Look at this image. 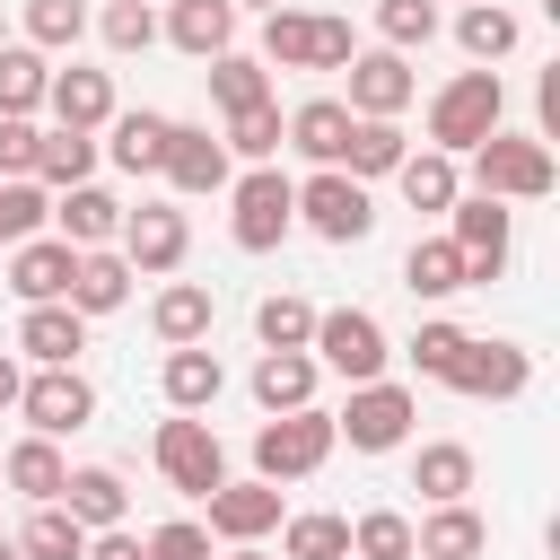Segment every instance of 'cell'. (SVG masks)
Wrapping results in <instances>:
<instances>
[{
    "instance_id": "1",
    "label": "cell",
    "mask_w": 560,
    "mask_h": 560,
    "mask_svg": "<svg viewBox=\"0 0 560 560\" xmlns=\"http://www.w3.org/2000/svg\"><path fill=\"white\" fill-rule=\"evenodd\" d=\"M508 122V88H499V70L490 61H472V70H455L438 96H429V149H446V158H464L472 140H490Z\"/></svg>"
},
{
    "instance_id": "2",
    "label": "cell",
    "mask_w": 560,
    "mask_h": 560,
    "mask_svg": "<svg viewBox=\"0 0 560 560\" xmlns=\"http://www.w3.org/2000/svg\"><path fill=\"white\" fill-rule=\"evenodd\" d=\"M472 158V192H490V201H542L551 184H560V166H551V140H534V131H490V140H472L464 149Z\"/></svg>"
},
{
    "instance_id": "3",
    "label": "cell",
    "mask_w": 560,
    "mask_h": 560,
    "mask_svg": "<svg viewBox=\"0 0 560 560\" xmlns=\"http://www.w3.org/2000/svg\"><path fill=\"white\" fill-rule=\"evenodd\" d=\"M359 44H350V18L332 9H262V70H341Z\"/></svg>"
},
{
    "instance_id": "4",
    "label": "cell",
    "mask_w": 560,
    "mask_h": 560,
    "mask_svg": "<svg viewBox=\"0 0 560 560\" xmlns=\"http://www.w3.org/2000/svg\"><path fill=\"white\" fill-rule=\"evenodd\" d=\"M341 438H332V411H262V429H254V481H306V472H324V455H332Z\"/></svg>"
},
{
    "instance_id": "5",
    "label": "cell",
    "mask_w": 560,
    "mask_h": 560,
    "mask_svg": "<svg viewBox=\"0 0 560 560\" xmlns=\"http://www.w3.org/2000/svg\"><path fill=\"white\" fill-rule=\"evenodd\" d=\"M289 228H298V184H289L280 166H245V175L228 184V236H236L245 254H271Z\"/></svg>"
},
{
    "instance_id": "6",
    "label": "cell",
    "mask_w": 560,
    "mask_h": 560,
    "mask_svg": "<svg viewBox=\"0 0 560 560\" xmlns=\"http://www.w3.org/2000/svg\"><path fill=\"white\" fill-rule=\"evenodd\" d=\"M446 236H455V254H464V280L490 289V280L508 271V254H516V210L490 201V192H455V201H446Z\"/></svg>"
},
{
    "instance_id": "7",
    "label": "cell",
    "mask_w": 560,
    "mask_h": 560,
    "mask_svg": "<svg viewBox=\"0 0 560 560\" xmlns=\"http://www.w3.org/2000/svg\"><path fill=\"white\" fill-rule=\"evenodd\" d=\"M306 350H315V368H332V376H350V385L385 376V359H394V341H385V324H376L368 306H315Z\"/></svg>"
},
{
    "instance_id": "8",
    "label": "cell",
    "mask_w": 560,
    "mask_h": 560,
    "mask_svg": "<svg viewBox=\"0 0 560 560\" xmlns=\"http://www.w3.org/2000/svg\"><path fill=\"white\" fill-rule=\"evenodd\" d=\"M411 420H420L411 385L368 376V385H350V402L332 411V438H350V455H394V446L411 438Z\"/></svg>"
},
{
    "instance_id": "9",
    "label": "cell",
    "mask_w": 560,
    "mask_h": 560,
    "mask_svg": "<svg viewBox=\"0 0 560 560\" xmlns=\"http://www.w3.org/2000/svg\"><path fill=\"white\" fill-rule=\"evenodd\" d=\"M149 455H158L166 490H184V499H210V490L228 481V446H219V429H210L201 411H175V420H158Z\"/></svg>"
},
{
    "instance_id": "10",
    "label": "cell",
    "mask_w": 560,
    "mask_h": 560,
    "mask_svg": "<svg viewBox=\"0 0 560 560\" xmlns=\"http://www.w3.org/2000/svg\"><path fill=\"white\" fill-rule=\"evenodd\" d=\"M298 228H315L324 245H359V236H376V201H368L359 175L315 166V175L298 184Z\"/></svg>"
},
{
    "instance_id": "11",
    "label": "cell",
    "mask_w": 560,
    "mask_h": 560,
    "mask_svg": "<svg viewBox=\"0 0 560 560\" xmlns=\"http://www.w3.org/2000/svg\"><path fill=\"white\" fill-rule=\"evenodd\" d=\"M122 262L140 271V280H166V271H184V254H192V219L175 210V201H140V210H122Z\"/></svg>"
},
{
    "instance_id": "12",
    "label": "cell",
    "mask_w": 560,
    "mask_h": 560,
    "mask_svg": "<svg viewBox=\"0 0 560 560\" xmlns=\"http://www.w3.org/2000/svg\"><path fill=\"white\" fill-rule=\"evenodd\" d=\"M438 385H455L464 402H516V394L534 385V350H516V341H481V332H472Z\"/></svg>"
},
{
    "instance_id": "13",
    "label": "cell",
    "mask_w": 560,
    "mask_h": 560,
    "mask_svg": "<svg viewBox=\"0 0 560 560\" xmlns=\"http://www.w3.org/2000/svg\"><path fill=\"white\" fill-rule=\"evenodd\" d=\"M18 411H26L35 438H79V429L96 420V385H88L79 368H35V376L18 385Z\"/></svg>"
},
{
    "instance_id": "14",
    "label": "cell",
    "mask_w": 560,
    "mask_h": 560,
    "mask_svg": "<svg viewBox=\"0 0 560 560\" xmlns=\"http://www.w3.org/2000/svg\"><path fill=\"white\" fill-rule=\"evenodd\" d=\"M184 201H201V192H228L236 184V158H228V140L210 131V122H175L166 131V166H158Z\"/></svg>"
},
{
    "instance_id": "15",
    "label": "cell",
    "mask_w": 560,
    "mask_h": 560,
    "mask_svg": "<svg viewBox=\"0 0 560 560\" xmlns=\"http://www.w3.org/2000/svg\"><path fill=\"white\" fill-rule=\"evenodd\" d=\"M26 368H79V350H88V315L70 306V298H44V306H26L18 315V341H9Z\"/></svg>"
},
{
    "instance_id": "16",
    "label": "cell",
    "mask_w": 560,
    "mask_h": 560,
    "mask_svg": "<svg viewBox=\"0 0 560 560\" xmlns=\"http://www.w3.org/2000/svg\"><path fill=\"white\" fill-rule=\"evenodd\" d=\"M236 0H166V18H158V44H175L184 61H219V52H236Z\"/></svg>"
},
{
    "instance_id": "17",
    "label": "cell",
    "mask_w": 560,
    "mask_h": 560,
    "mask_svg": "<svg viewBox=\"0 0 560 560\" xmlns=\"http://www.w3.org/2000/svg\"><path fill=\"white\" fill-rule=\"evenodd\" d=\"M341 70H350V96H341L350 114H394V122H402V105H411V88H420V79H411V52H385V44H376V52H350Z\"/></svg>"
},
{
    "instance_id": "18",
    "label": "cell",
    "mask_w": 560,
    "mask_h": 560,
    "mask_svg": "<svg viewBox=\"0 0 560 560\" xmlns=\"http://www.w3.org/2000/svg\"><path fill=\"white\" fill-rule=\"evenodd\" d=\"M70 271H79V245H61L52 228H44V236H26V245H9V289H18V306L70 298Z\"/></svg>"
},
{
    "instance_id": "19",
    "label": "cell",
    "mask_w": 560,
    "mask_h": 560,
    "mask_svg": "<svg viewBox=\"0 0 560 560\" xmlns=\"http://www.w3.org/2000/svg\"><path fill=\"white\" fill-rule=\"evenodd\" d=\"M201 508H210V534L219 542H262L280 525V481H219Z\"/></svg>"
},
{
    "instance_id": "20",
    "label": "cell",
    "mask_w": 560,
    "mask_h": 560,
    "mask_svg": "<svg viewBox=\"0 0 560 560\" xmlns=\"http://www.w3.org/2000/svg\"><path fill=\"white\" fill-rule=\"evenodd\" d=\"M52 236H61V245H79V254H88V245H114V236H122V201L88 175V184L52 192Z\"/></svg>"
},
{
    "instance_id": "21",
    "label": "cell",
    "mask_w": 560,
    "mask_h": 560,
    "mask_svg": "<svg viewBox=\"0 0 560 560\" xmlns=\"http://www.w3.org/2000/svg\"><path fill=\"white\" fill-rule=\"evenodd\" d=\"M411 551H420V560H481V551H490V525H481L472 499H438V508L411 525Z\"/></svg>"
},
{
    "instance_id": "22",
    "label": "cell",
    "mask_w": 560,
    "mask_h": 560,
    "mask_svg": "<svg viewBox=\"0 0 560 560\" xmlns=\"http://www.w3.org/2000/svg\"><path fill=\"white\" fill-rule=\"evenodd\" d=\"M44 105H52V122L61 131H105L114 122V70H52V88H44Z\"/></svg>"
},
{
    "instance_id": "23",
    "label": "cell",
    "mask_w": 560,
    "mask_h": 560,
    "mask_svg": "<svg viewBox=\"0 0 560 560\" xmlns=\"http://www.w3.org/2000/svg\"><path fill=\"white\" fill-rule=\"evenodd\" d=\"M166 131H175V114H158V105H140V114H122L114 105V122H105V158L122 166V175H158L166 166Z\"/></svg>"
},
{
    "instance_id": "24",
    "label": "cell",
    "mask_w": 560,
    "mask_h": 560,
    "mask_svg": "<svg viewBox=\"0 0 560 560\" xmlns=\"http://www.w3.org/2000/svg\"><path fill=\"white\" fill-rule=\"evenodd\" d=\"M158 394H166V411H210V402L228 394V368H219V350H210V341H184V350H166V368H158Z\"/></svg>"
},
{
    "instance_id": "25",
    "label": "cell",
    "mask_w": 560,
    "mask_h": 560,
    "mask_svg": "<svg viewBox=\"0 0 560 560\" xmlns=\"http://www.w3.org/2000/svg\"><path fill=\"white\" fill-rule=\"evenodd\" d=\"M210 324H219V298H210L201 280H166V289L149 298V332H158L166 350H184V341H210Z\"/></svg>"
},
{
    "instance_id": "26",
    "label": "cell",
    "mask_w": 560,
    "mask_h": 560,
    "mask_svg": "<svg viewBox=\"0 0 560 560\" xmlns=\"http://www.w3.org/2000/svg\"><path fill=\"white\" fill-rule=\"evenodd\" d=\"M315 376H324V368H315V350H262L245 385H254V402H262V411H306V402H315Z\"/></svg>"
},
{
    "instance_id": "27",
    "label": "cell",
    "mask_w": 560,
    "mask_h": 560,
    "mask_svg": "<svg viewBox=\"0 0 560 560\" xmlns=\"http://www.w3.org/2000/svg\"><path fill=\"white\" fill-rule=\"evenodd\" d=\"M350 105L341 96H306L298 114H289V140L280 149H298V158H315V166H341V140H350Z\"/></svg>"
},
{
    "instance_id": "28",
    "label": "cell",
    "mask_w": 560,
    "mask_h": 560,
    "mask_svg": "<svg viewBox=\"0 0 560 560\" xmlns=\"http://www.w3.org/2000/svg\"><path fill=\"white\" fill-rule=\"evenodd\" d=\"M402 158H411V140H402V122H394V114H359V122H350V140H341V175H359V184L394 175Z\"/></svg>"
},
{
    "instance_id": "29",
    "label": "cell",
    "mask_w": 560,
    "mask_h": 560,
    "mask_svg": "<svg viewBox=\"0 0 560 560\" xmlns=\"http://www.w3.org/2000/svg\"><path fill=\"white\" fill-rule=\"evenodd\" d=\"M131 280H140V271L122 262V245H88L79 271H70V306H79V315H114V306L131 298Z\"/></svg>"
},
{
    "instance_id": "30",
    "label": "cell",
    "mask_w": 560,
    "mask_h": 560,
    "mask_svg": "<svg viewBox=\"0 0 560 560\" xmlns=\"http://www.w3.org/2000/svg\"><path fill=\"white\" fill-rule=\"evenodd\" d=\"M0 481H9L18 499H35V508H44V499H61V481H70V464H61V438H35V429H26V438L0 455Z\"/></svg>"
},
{
    "instance_id": "31",
    "label": "cell",
    "mask_w": 560,
    "mask_h": 560,
    "mask_svg": "<svg viewBox=\"0 0 560 560\" xmlns=\"http://www.w3.org/2000/svg\"><path fill=\"white\" fill-rule=\"evenodd\" d=\"M455 44H464V61H508L525 44V18L508 0H464L455 9Z\"/></svg>"
},
{
    "instance_id": "32",
    "label": "cell",
    "mask_w": 560,
    "mask_h": 560,
    "mask_svg": "<svg viewBox=\"0 0 560 560\" xmlns=\"http://www.w3.org/2000/svg\"><path fill=\"white\" fill-rule=\"evenodd\" d=\"M402 289H411V298H429V306H438V298H455V289H472V280H464V254H455V236H446V228H438V236H411V254H402Z\"/></svg>"
},
{
    "instance_id": "33",
    "label": "cell",
    "mask_w": 560,
    "mask_h": 560,
    "mask_svg": "<svg viewBox=\"0 0 560 560\" xmlns=\"http://www.w3.org/2000/svg\"><path fill=\"white\" fill-rule=\"evenodd\" d=\"M61 508L96 534V525H122V516H131V490H122V472H114V464H79V472L61 481Z\"/></svg>"
},
{
    "instance_id": "34",
    "label": "cell",
    "mask_w": 560,
    "mask_h": 560,
    "mask_svg": "<svg viewBox=\"0 0 560 560\" xmlns=\"http://www.w3.org/2000/svg\"><path fill=\"white\" fill-rule=\"evenodd\" d=\"M411 490L438 508V499H472V446L464 438H429L420 455H411Z\"/></svg>"
},
{
    "instance_id": "35",
    "label": "cell",
    "mask_w": 560,
    "mask_h": 560,
    "mask_svg": "<svg viewBox=\"0 0 560 560\" xmlns=\"http://www.w3.org/2000/svg\"><path fill=\"white\" fill-rule=\"evenodd\" d=\"M201 79H210L219 122H228V114H245V105H271V70H262V52H219Z\"/></svg>"
},
{
    "instance_id": "36",
    "label": "cell",
    "mask_w": 560,
    "mask_h": 560,
    "mask_svg": "<svg viewBox=\"0 0 560 560\" xmlns=\"http://www.w3.org/2000/svg\"><path fill=\"white\" fill-rule=\"evenodd\" d=\"M96 158H105V149H96V131H61V122H52V131H44V149H35V184H44V192H70V184H88V175H96Z\"/></svg>"
},
{
    "instance_id": "37",
    "label": "cell",
    "mask_w": 560,
    "mask_h": 560,
    "mask_svg": "<svg viewBox=\"0 0 560 560\" xmlns=\"http://www.w3.org/2000/svg\"><path fill=\"white\" fill-rule=\"evenodd\" d=\"M280 560H350V516H332V508L280 516Z\"/></svg>"
},
{
    "instance_id": "38",
    "label": "cell",
    "mask_w": 560,
    "mask_h": 560,
    "mask_svg": "<svg viewBox=\"0 0 560 560\" xmlns=\"http://www.w3.org/2000/svg\"><path fill=\"white\" fill-rule=\"evenodd\" d=\"M394 184H402V201H411V210H446V201L464 192V175H455V158H446V149H411V158L394 166Z\"/></svg>"
},
{
    "instance_id": "39",
    "label": "cell",
    "mask_w": 560,
    "mask_h": 560,
    "mask_svg": "<svg viewBox=\"0 0 560 560\" xmlns=\"http://www.w3.org/2000/svg\"><path fill=\"white\" fill-rule=\"evenodd\" d=\"M18 551H26V560H79V551H88V525H79L61 499H44V508L18 525Z\"/></svg>"
},
{
    "instance_id": "40",
    "label": "cell",
    "mask_w": 560,
    "mask_h": 560,
    "mask_svg": "<svg viewBox=\"0 0 560 560\" xmlns=\"http://www.w3.org/2000/svg\"><path fill=\"white\" fill-rule=\"evenodd\" d=\"M44 88H52V61L35 44H0V114H44Z\"/></svg>"
},
{
    "instance_id": "41",
    "label": "cell",
    "mask_w": 560,
    "mask_h": 560,
    "mask_svg": "<svg viewBox=\"0 0 560 560\" xmlns=\"http://www.w3.org/2000/svg\"><path fill=\"white\" fill-rule=\"evenodd\" d=\"M52 228V192L35 175H0V245H26Z\"/></svg>"
},
{
    "instance_id": "42",
    "label": "cell",
    "mask_w": 560,
    "mask_h": 560,
    "mask_svg": "<svg viewBox=\"0 0 560 560\" xmlns=\"http://www.w3.org/2000/svg\"><path fill=\"white\" fill-rule=\"evenodd\" d=\"M228 158H245V166H271L280 158V140H289V122H280V105H245V114H228Z\"/></svg>"
},
{
    "instance_id": "43",
    "label": "cell",
    "mask_w": 560,
    "mask_h": 560,
    "mask_svg": "<svg viewBox=\"0 0 560 560\" xmlns=\"http://www.w3.org/2000/svg\"><path fill=\"white\" fill-rule=\"evenodd\" d=\"M18 18H26L35 52H79V35H88V0H26Z\"/></svg>"
},
{
    "instance_id": "44",
    "label": "cell",
    "mask_w": 560,
    "mask_h": 560,
    "mask_svg": "<svg viewBox=\"0 0 560 560\" xmlns=\"http://www.w3.org/2000/svg\"><path fill=\"white\" fill-rule=\"evenodd\" d=\"M306 332H315V306H306V298L271 289V298L254 306V341H262V350H306Z\"/></svg>"
},
{
    "instance_id": "45",
    "label": "cell",
    "mask_w": 560,
    "mask_h": 560,
    "mask_svg": "<svg viewBox=\"0 0 560 560\" xmlns=\"http://www.w3.org/2000/svg\"><path fill=\"white\" fill-rule=\"evenodd\" d=\"M350 560H411V516H402V508L350 516Z\"/></svg>"
},
{
    "instance_id": "46",
    "label": "cell",
    "mask_w": 560,
    "mask_h": 560,
    "mask_svg": "<svg viewBox=\"0 0 560 560\" xmlns=\"http://www.w3.org/2000/svg\"><path fill=\"white\" fill-rule=\"evenodd\" d=\"M96 35H105V52L131 61V52L158 44V9H149V0H105V9H96Z\"/></svg>"
},
{
    "instance_id": "47",
    "label": "cell",
    "mask_w": 560,
    "mask_h": 560,
    "mask_svg": "<svg viewBox=\"0 0 560 560\" xmlns=\"http://www.w3.org/2000/svg\"><path fill=\"white\" fill-rule=\"evenodd\" d=\"M376 35H385V52L438 44V0H376Z\"/></svg>"
},
{
    "instance_id": "48",
    "label": "cell",
    "mask_w": 560,
    "mask_h": 560,
    "mask_svg": "<svg viewBox=\"0 0 560 560\" xmlns=\"http://www.w3.org/2000/svg\"><path fill=\"white\" fill-rule=\"evenodd\" d=\"M464 341H472V332H464V324H446V315H429V324H420V332H411V341H402V359H411V368H420V376H446V368H455V350H464Z\"/></svg>"
},
{
    "instance_id": "49",
    "label": "cell",
    "mask_w": 560,
    "mask_h": 560,
    "mask_svg": "<svg viewBox=\"0 0 560 560\" xmlns=\"http://www.w3.org/2000/svg\"><path fill=\"white\" fill-rule=\"evenodd\" d=\"M140 542H149V560H210V525H201V516H166V525H149Z\"/></svg>"
},
{
    "instance_id": "50",
    "label": "cell",
    "mask_w": 560,
    "mask_h": 560,
    "mask_svg": "<svg viewBox=\"0 0 560 560\" xmlns=\"http://www.w3.org/2000/svg\"><path fill=\"white\" fill-rule=\"evenodd\" d=\"M35 149H44L35 114H0V175H35Z\"/></svg>"
},
{
    "instance_id": "51",
    "label": "cell",
    "mask_w": 560,
    "mask_h": 560,
    "mask_svg": "<svg viewBox=\"0 0 560 560\" xmlns=\"http://www.w3.org/2000/svg\"><path fill=\"white\" fill-rule=\"evenodd\" d=\"M79 560H149V542H140V534H131V525H96V534H88V551H79Z\"/></svg>"
},
{
    "instance_id": "52",
    "label": "cell",
    "mask_w": 560,
    "mask_h": 560,
    "mask_svg": "<svg viewBox=\"0 0 560 560\" xmlns=\"http://www.w3.org/2000/svg\"><path fill=\"white\" fill-rule=\"evenodd\" d=\"M18 385H26V359L0 350V411H18Z\"/></svg>"
},
{
    "instance_id": "53",
    "label": "cell",
    "mask_w": 560,
    "mask_h": 560,
    "mask_svg": "<svg viewBox=\"0 0 560 560\" xmlns=\"http://www.w3.org/2000/svg\"><path fill=\"white\" fill-rule=\"evenodd\" d=\"M0 560H26V551H18V534H0Z\"/></svg>"
},
{
    "instance_id": "54",
    "label": "cell",
    "mask_w": 560,
    "mask_h": 560,
    "mask_svg": "<svg viewBox=\"0 0 560 560\" xmlns=\"http://www.w3.org/2000/svg\"><path fill=\"white\" fill-rule=\"evenodd\" d=\"M228 560H262V551H254V542H236V551H228Z\"/></svg>"
},
{
    "instance_id": "55",
    "label": "cell",
    "mask_w": 560,
    "mask_h": 560,
    "mask_svg": "<svg viewBox=\"0 0 560 560\" xmlns=\"http://www.w3.org/2000/svg\"><path fill=\"white\" fill-rule=\"evenodd\" d=\"M236 9H280V0H236Z\"/></svg>"
},
{
    "instance_id": "56",
    "label": "cell",
    "mask_w": 560,
    "mask_h": 560,
    "mask_svg": "<svg viewBox=\"0 0 560 560\" xmlns=\"http://www.w3.org/2000/svg\"><path fill=\"white\" fill-rule=\"evenodd\" d=\"M0 44H9V26H0Z\"/></svg>"
},
{
    "instance_id": "57",
    "label": "cell",
    "mask_w": 560,
    "mask_h": 560,
    "mask_svg": "<svg viewBox=\"0 0 560 560\" xmlns=\"http://www.w3.org/2000/svg\"><path fill=\"white\" fill-rule=\"evenodd\" d=\"M0 490H9V481H0Z\"/></svg>"
},
{
    "instance_id": "58",
    "label": "cell",
    "mask_w": 560,
    "mask_h": 560,
    "mask_svg": "<svg viewBox=\"0 0 560 560\" xmlns=\"http://www.w3.org/2000/svg\"><path fill=\"white\" fill-rule=\"evenodd\" d=\"M411 560H420V551H411Z\"/></svg>"
}]
</instances>
